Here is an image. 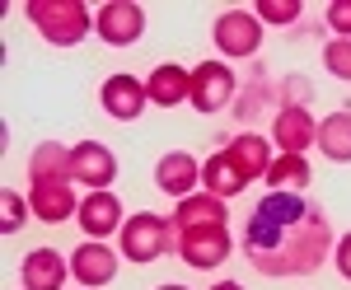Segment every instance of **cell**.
Here are the masks:
<instances>
[{"mask_svg": "<svg viewBox=\"0 0 351 290\" xmlns=\"http://www.w3.org/2000/svg\"><path fill=\"white\" fill-rule=\"evenodd\" d=\"M243 258L263 276H309L332 253V225L304 192H267L243 220Z\"/></svg>", "mask_w": 351, "mask_h": 290, "instance_id": "1", "label": "cell"}, {"mask_svg": "<svg viewBox=\"0 0 351 290\" xmlns=\"http://www.w3.org/2000/svg\"><path fill=\"white\" fill-rule=\"evenodd\" d=\"M117 239H122V258L127 263H155V258L178 248V225H173V215L164 220L155 211H141L117 230Z\"/></svg>", "mask_w": 351, "mask_h": 290, "instance_id": "2", "label": "cell"}, {"mask_svg": "<svg viewBox=\"0 0 351 290\" xmlns=\"http://www.w3.org/2000/svg\"><path fill=\"white\" fill-rule=\"evenodd\" d=\"M28 19L52 47H75L80 38H89V5L84 0H28Z\"/></svg>", "mask_w": 351, "mask_h": 290, "instance_id": "3", "label": "cell"}, {"mask_svg": "<svg viewBox=\"0 0 351 290\" xmlns=\"http://www.w3.org/2000/svg\"><path fill=\"white\" fill-rule=\"evenodd\" d=\"M234 239H230V225H202V230H178V258L197 271H211L230 258Z\"/></svg>", "mask_w": 351, "mask_h": 290, "instance_id": "4", "label": "cell"}, {"mask_svg": "<svg viewBox=\"0 0 351 290\" xmlns=\"http://www.w3.org/2000/svg\"><path fill=\"white\" fill-rule=\"evenodd\" d=\"M211 38H216L220 56H253L263 47V24L248 10H225L216 19V28H211Z\"/></svg>", "mask_w": 351, "mask_h": 290, "instance_id": "5", "label": "cell"}, {"mask_svg": "<svg viewBox=\"0 0 351 290\" xmlns=\"http://www.w3.org/2000/svg\"><path fill=\"white\" fill-rule=\"evenodd\" d=\"M234 99V71L225 61H202L192 71V89H188V104L202 108V112H220V108Z\"/></svg>", "mask_w": 351, "mask_h": 290, "instance_id": "6", "label": "cell"}, {"mask_svg": "<svg viewBox=\"0 0 351 290\" xmlns=\"http://www.w3.org/2000/svg\"><path fill=\"white\" fill-rule=\"evenodd\" d=\"M94 28H99V38H104L108 47H132L136 38L145 33V10L132 5V0H108V5L99 10Z\"/></svg>", "mask_w": 351, "mask_h": 290, "instance_id": "7", "label": "cell"}, {"mask_svg": "<svg viewBox=\"0 0 351 290\" xmlns=\"http://www.w3.org/2000/svg\"><path fill=\"white\" fill-rule=\"evenodd\" d=\"M71 173H75V183H84L89 192H108V183L117 178V159H112L108 145L80 141V145H71Z\"/></svg>", "mask_w": 351, "mask_h": 290, "instance_id": "8", "label": "cell"}, {"mask_svg": "<svg viewBox=\"0 0 351 290\" xmlns=\"http://www.w3.org/2000/svg\"><path fill=\"white\" fill-rule=\"evenodd\" d=\"M71 276H75L84 290L108 286L112 276H117V253H112L108 243H99V239H84L80 248L71 253Z\"/></svg>", "mask_w": 351, "mask_h": 290, "instance_id": "9", "label": "cell"}, {"mask_svg": "<svg viewBox=\"0 0 351 290\" xmlns=\"http://www.w3.org/2000/svg\"><path fill=\"white\" fill-rule=\"evenodd\" d=\"M145 80L136 75H108L104 80V89H99V104H104V112L108 117H117V122H132V117H141L145 112Z\"/></svg>", "mask_w": 351, "mask_h": 290, "instance_id": "10", "label": "cell"}, {"mask_svg": "<svg viewBox=\"0 0 351 290\" xmlns=\"http://www.w3.org/2000/svg\"><path fill=\"white\" fill-rule=\"evenodd\" d=\"M28 206H33L38 220H47V225H61V220L80 215L75 183H28Z\"/></svg>", "mask_w": 351, "mask_h": 290, "instance_id": "11", "label": "cell"}, {"mask_svg": "<svg viewBox=\"0 0 351 290\" xmlns=\"http://www.w3.org/2000/svg\"><path fill=\"white\" fill-rule=\"evenodd\" d=\"M271 136H276V145H281V155H304L309 145H314V136H319V127H314V112L309 108H281L276 112V122H271Z\"/></svg>", "mask_w": 351, "mask_h": 290, "instance_id": "12", "label": "cell"}, {"mask_svg": "<svg viewBox=\"0 0 351 290\" xmlns=\"http://www.w3.org/2000/svg\"><path fill=\"white\" fill-rule=\"evenodd\" d=\"M202 183V169H197V159L188 155V150H173V155H164L160 164H155V187L160 192H169V197H192V187Z\"/></svg>", "mask_w": 351, "mask_h": 290, "instance_id": "13", "label": "cell"}, {"mask_svg": "<svg viewBox=\"0 0 351 290\" xmlns=\"http://www.w3.org/2000/svg\"><path fill=\"white\" fill-rule=\"evenodd\" d=\"M19 276H24V290H61L71 276V263L52 248H33L19 267Z\"/></svg>", "mask_w": 351, "mask_h": 290, "instance_id": "14", "label": "cell"}, {"mask_svg": "<svg viewBox=\"0 0 351 290\" xmlns=\"http://www.w3.org/2000/svg\"><path fill=\"white\" fill-rule=\"evenodd\" d=\"M225 155H230V164H234V169H239V178H243V183H253V178H267L271 145L263 141V136H253V132L234 136V141L225 145Z\"/></svg>", "mask_w": 351, "mask_h": 290, "instance_id": "15", "label": "cell"}, {"mask_svg": "<svg viewBox=\"0 0 351 290\" xmlns=\"http://www.w3.org/2000/svg\"><path fill=\"white\" fill-rule=\"evenodd\" d=\"M28 183H75V173H71V150L56 145V141H43V145L28 155Z\"/></svg>", "mask_w": 351, "mask_h": 290, "instance_id": "16", "label": "cell"}, {"mask_svg": "<svg viewBox=\"0 0 351 290\" xmlns=\"http://www.w3.org/2000/svg\"><path fill=\"white\" fill-rule=\"evenodd\" d=\"M80 225L89 239H104L112 230H122V202L112 192H89L80 202Z\"/></svg>", "mask_w": 351, "mask_h": 290, "instance_id": "17", "label": "cell"}, {"mask_svg": "<svg viewBox=\"0 0 351 290\" xmlns=\"http://www.w3.org/2000/svg\"><path fill=\"white\" fill-rule=\"evenodd\" d=\"M188 89H192V71H183V66H155L150 71V80H145V94H150V104H160V108H173V104H183L188 99Z\"/></svg>", "mask_w": 351, "mask_h": 290, "instance_id": "18", "label": "cell"}, {"mask_svg": "<svg viewBox=\"0 0 351 290\" xmlns=\"http://www.w3.org/2000/svg\"><path fill=\"white\" fill-rule=\"evenodd\" d=\"M230 215H225V202L211 197V192H192L178 202V211H173V225L178 230H202V225H225Z\"/></svg>", "mask_w": 351, "mask_h": 290, "instance_id": "19", "label": "cell"}, {"mask_svg": "<svg viewBox=\"0 0 351 290\" xmlns=\"http://www.w3.org/2000/svg\"><path fill=\"white\" fill-rule=\"evenodd\" d=\"M319 150H324L332 164H351V112H332L319 122Z\"/></svg>", "mask_w": 351, "mask_h": 290, "instance_id": "20", "label": "cell"}, {"mask_svg": "<svg viewBox=\"0 0 351 290\" xmlns=\"http://www.w3.org/2000/svg\"><path fill=\"white\" fill-rule=\"evenodd\" d=\"M239 187H243V178H239V169L230 164V155H225V150H216V155L202 164V192H211V197H220V202H225V197H234Z\"/></svg>", "mask_w": 351, "mask_h": 290, "instance_id": "21", "label": "cell"}, {"mask_svg": "<svg viewBox=\"0 0 351 290\" xmlns=\"http://www.w3.org/2000/svg\"><path fill=\"white\" fill-rule=\"evenodd\" d=\"M309 178H314V173H309V159H304V155H276V159L267 164L271 192H300Z\"/></svg>", "mask_w": 351, "mask_h": 290, "instance_id": "22", "label": "cell"}, {"mask_svg": "<svg viewBox=\"0 0 351 290\" xmlns=\"http://www.w3.org/2000/svg\"><path fill=\"white\" fill-rule=\"evenodd\" d=\"M253 14H258V24H295L300 19V0H263Z\"/></svg>", "mask_w": 351, "mask_h": 290, "instance_id": "23", "label": "cell"}, {"mask_svg": "<svg viewBox=\"0 0 351 290\" xmlns=\"http://www.w3.org/2000/svg\"><path fill=\"white\" fill-rule=\"evenodd\" d=\"M324 66L337 80H351V38H332L324 47Z\"/></svg>", "mask_w": 351, "mask_h": 290, "instance_id": "24", "label": "cell"}, {"mask_svg": "<svg viewBox=\"0 0 351 290\" xmlns=\"http://www.w3.org/2000/svg\"><path fill=\"white\" fill-rule=\"evenodd\" d=\"M14 230H24V202L14 197V187H5L0 192V234H14Z\"/></svg>", "mask_w": 351, "mask_h": 290, "instance_id": "25", "label": "cell"}, {"mask_svg": "<svg viewBox=\"0 0 351 290\" xmlns=\"http://www.w3.org/2000/svg\"><path fill=\"white\" fill-rule=\"evenodd\" d=\"M328 28L337 38H351V0H332L328 5Z\"/></svg>", "mask_w": 351, "mask_h": 290, "instance_id": "26", "label": "cell"}, {"mask_svg": "<svg viewBox=\"0 0 351 290\" xmlns=\"http://www.w3.org/2000/svg\"><path fill=\"white\" fill-rule=\"evenodd\" d=\"M337 271L351 281V234L347 239H337Z\"/></svg>", "mask_w": 351, "mask_h": 290, "instance_id": "27", "label": "cell"}, {"mask_svg": "<svg viewBox=\"0 0 351 290\" xmlns=\"http://www.w3.org/2000/svg\"><path fill=\"white\" fill-rule=\"evenodd\" d=\"M216 290H243V286H239V281H220Z\"/></svg>", "mask_w": 351, "mask_h": 290, "instance_id": "28", "label": "cell"}, {"mask_svg": "<svg viewBox=\"0 0 351 290\" xmlns=\"http://www.w3.org/2000/svg\"><path fill=\"white\" fill-rule=\"evenodd\" d=\"M160 290H188V286H160Z\"/></svg>", "mask_w": 351, "mask_h": 290, "instance_id": "29", "label": "cell"}]
</instances>
